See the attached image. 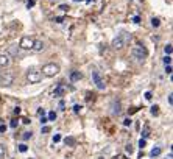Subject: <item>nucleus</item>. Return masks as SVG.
<instances>
[{
    "instance_id": "16",
    "label": "nucleus",
    "mask_w": 173,
    "mask_h": 159,
    "mask_svg": "<svg viewBox=\"0 0 173 159\" xmlns=\"http://www.w3.org/2000/svg\"><path fill=\"white\" fill-rule=\"evenodd\" d=\"M5 154H7V148H5V145L0 143V159H3Z\"/></svg>"
},
{
    "instance_id": "21",
    "label": "nucleus",
    "mask_w": 173,
    "mask_h": 159,
    "mask_svg": "<svg viewBox=\"0 0 173 159\" xmlns=\"http://www.w3.org/2000/svg\"><path fill=\"white\" fill-rule=\"evenodd\" d=\"M47 119H49L50 122L56 120V112H55V111H50V112H49V117H47Z\"/></svg>"
},
{
    "instance_id": "30",
    "label": "nucleus",
    "mask_w": 173,
    "mask_h": 159,
    "mask_svg": "<svg viewBox=\"0 0 173 159\" xmlns=\"http://www.w3.org/2000/svg\"><path fill=\"white\" fill-rule=\"evenodd\" d=\"M35 3H36L35 0H30V2H27V8H28V10H30V8H33V7H35Z\"/></svg>"
},
{
    "instance_id": "39",
    "label": "nucleus",
    "mask_w": 173,
    "mask_h": 159,
    "mask_svg": "<svg viewBox=\"0 0 173 159\" xmlns=\"http://www.w3.org/2000/svg\"><path fill=\"white\" fill-rule=\"evenodd\" d=\"M7 131V126L5 125H0V133H5Z\"/></svg>"
},
{
    "instance_id": "4",
    "label": "nucleus",
    "mask_w": 173,
    "mask_h": 159,
    "mask_svg": "<svg viewBox=\"0 0 173 159\" xmlns=\"http://www.w3.org/2000/svg\"><path fill=\"white\" fill-rule=\"evenodd\" d=\"M27 80H28L31 84H36V83H39V81L42 80V72L38 70V69H30V70L27 72Z\"/></svg>"
},
{
    "instance_id": "45",
    "label": "nucleus",
    "mask_w": 173,
    "mask_h": 159,
    "mask_svg": "<svg viewBox=\"0 0 173 159\" xmlns=\"http://www.w3.org/2000/svg\"><path fill=\"white\" fill-rule=\"evenodd\" d=\"M30 159H31V157H30Z\"/></svg>"
},
{
    "instance_id": "41",
    "label": "nucleus",
    "mask_w": 173,
    "mask_h": 159,
    "mask_svg": "<svg viewBox=\"0 0 173 159\" xmlns=\"http://www.w3.org/2000/svg\"><path fill=\"white\" fill-rule=\"evenodd\" d=\"M59 108H61V109H64V101H63V100L59 101Z\"/></svg>"
},
{
    "instance_id": "8",
    "label": "nucleus",
    "mask_w": 173,
    "mask_h": 159,
    "mask_svg": "<svg viewBox=\"0 0 173 159\" xmlns=\"http://www.w3.org/2000/svg\"><path fill=\"white\" fill-rule=\"evenodd\" d=\"M44 47H45V44H44L41 39H35V41H33V47H31V50H33V52H42Z\"/></svg>"
},
{
    "instance_id": "44",
    "label": "nucleus",
    "mask_w": 173,
    "mask_h": 159,
    "mask_svg": "<svg viewBox=\"0 0 173 159\" xmlns=\"http://www.w3.org/2000/svg\"><path fill=\"white\" fill-rule=\"evenodd\" d=\"M73 2H84V0H73Z\"/></svg>"
},
{
    "instance_id": "15",
    "label": "nucleus",
    "mask_w": 173,
    "mask_h": 159,
    "mask_svg": "<svg viewBox=\"0 0 173 159\" xmlns=\"http://www.w3.org/2000/svg\"><path fill=\"white\" fill-rule=\"evenodd\" d=\"M151 25H153L154 28H157V27L161 25V21H159V17H153V19H151Z\"/></svg>"
},
{
    "instance_id": "25",
    "label": "nucleus",
    "mask_w": 173,
    "mask_h": 159,
    "mask_svg": "<svg viewBox=\"0 0 173 159\" xmlns=\"http://www.w3.org/2000/svg\"><path fill=\"white\" fill-rule=\"evenodd\" d=\"M145 145H147V139H142V137H140V139H139V147L143 148Z\"/></svg>"
},
{
    "instance_id": "34",
    "label": "nucleus",
    "mask_w": 173,
    "mask_h": 159,
    "mask_svg": "<svg viewBox=\"0 0 173 159\" xmlns=\"http://www.w3.org/2000/svg\"><path fill=\"white\" fill-rule=\"evenodd\" d=\"M133 22H134V24H140V17H139V16H134V17H133Z\"/></svg>"
},
{
    "instance_id": "38",
    "label": "nucleus",
    "mask_w": 173,
    "mask_h": 159,
    "mask_svg": "<svg viewBox=\"0 0 173 159\" xmlns=\"http://www.w3.org/2000/svg\"><path fill=\"white\" fill-rule=\"evenodd\" d=\"M42 133H50V126H42Z\"/></svg>"
},
{
    "instance_id": "31",
    "label": "nucleus",
    "mask_w": 173,
    "mask_h": 159,
    "mask_svg": "<svg viewBox=\"0 0 173 159\" xmlns=\"http://www.w3.org/2000/svg\"><path fill=\"white\" fill-rule=\"evenodd\" d=\"M131 123H133V120H131V119H125V120H123V125H125V126H129Z\"/></svg>"
},
{
    "instance_id": "14",
    "label": "nucleus",
    "mask_w": 173,
    "mask_h": 159,
    "mask_svg": "<svg viewBox=\"0 0 173 159\" xmlns=\"http://www.w3.org/2000/svg\"><path fill=\"white\" fill-rule=\"evenodd\" d=\"M161 153H162V148H161V147H154V148L151 150L150 156H151V157H156V156H159Z\"/></svg>"
},
{
    "instance_id": "3",
    "label": "nucleus",
    "mask_w": 173,
    "mask_h": 159,
    "mask_svg": "<svg viewBox=\"0 0 173 159\" xmlns=\"http://www.w3.org/2000/svg\"><path fill=\"white\" fill-rule=\"evenodd\" d=\"M42 75L44 77H47V78H52V77H55V75H58L59 73V66L58 64H55V63H50V64H45L44 67H42Z\"/></svg>"
},
{
    "instance_id": "5",
    "label": "nucleus",
    "mask_w": 173,
    "mask_h": 159,
    "mask_svg": "<svg viewBox=\"0 0 173 159\" xmlns=\"http://www.w3.org/2000/svg\"><path fill=\"white\" fill-rule=\"evenodd\" d=\"M92 81H94V84L97 86V89H100V91H105L106 84H105V80L101 78L100 72H97V70H94V72H92Z\"/></svg>"
},
{
    "instance_id": "33",
    "label": "nucleus",
    "mask_w": 173,
    "mask_h": 159,
    "mask_svg": "<svg viewBox=\"0 0 173 159\" xmlns=\"http://www.w3.org/2000/svg\"><path fill=\"white\" fill-rule=\"evenodd\" d=\"M59 10H61V11H67V10H69V5H59Z\"/></svg>"
},
{
    "instance_id": "2",
    "label": "nucleus",
    "mask_w": 173,
    "mask_h": 159,
    "mask_svg": "<svg viewBox=\"0 0 173 159\" xmlns=\"http://www.w3.org/2000/svg\"><path fill=\"white\" fill-rule=\"evenodd\" d=\"M131 56L134 59H137V61H143L148 56V52H147V49L143 45H134L131 49Z\"/></svg>"
},
{
    "instance_id": "24",
    "label": "nucleus",
    "mask_w": 173,
    "mask_h": 159,
    "mask_svg": "<svg viewBox=\"0 0 173 159\" xmlns=\"http://www.w3.org/2000/svg\"><path fill=\"white\" fill-rule=\"evenodd\" d=\"M61 139H63V137H61V134H55V136H53V139H52V142H53V143H58V142H61Z\"/></svg>"
},
{
    "instance_id": "28",
    "label": "nucleus",
    "mask_w": 173,
    "mask_h": 159,
    "mask_svg": "<svg viewBox=\"0 0 173 159\" xmlns=\"http://www.w3.org/2000/svg\"><path fill=\"white\" fill-rule=\"evenodd\" d=\"M165 73H167V75H171V64L165 66Z\"/></svg>"
},
{
    "instance_id": "22",
    "label": "nucleus",
    "mask_w": 173,
    "mask_h": 159,
    "mask_svg": "<svg viewBox=\"0 0 173 159\" xmlns=\"http://www.w3.org/2000/svg\"><path fill=\"white\" fill-rule=\"evenodd\" d=\"M148 136H150V128L145 126V128H143V133H142V139H147Z\"/></svg>"
},
{
    "instance_id": "43",
    "label": "nucleus",
    "mask_w": 173,
    "mask_h": 159,
    "mask_svg": "<svg viewBox=\"0 0 173 159\" xmlns=\"http://www.w3.org/2000/svg\"><path fill=\"white\" fill-rule=\"evenodd\" d=\"M84 2H86V3H94L95 0H84Z\"/></svg>"
},
{
    "instance_id": "20",
    "label": "nucleus",
    "mask_w": 173,
    "mask_h": 159,
    "mask_svg": "<svg viewBox=\"0 0 173 159\" xmlns=\"http://www.w3.org/2000/svg\"><path fill=\"white\" fill-rule=\"evenodd\" d=\"M17 147H19V151H21V153H27V150H28L27 143H19Z\"/></svg>"
},
{
    "instance_id": "29",
    "label": "nucleus",
    "mask_w": 173,
    "mask_h": 159,
    "mask_svg": "<svg viewBox=\"0 0 173 159\" xmlns=\"http://www.w3.org/2000/svg\"><path fill=\"white\" fill-rule=\"evenodd\" d=\"M151 98H153V94H151L150 91H147V92H145V100H151Z\"/></svg>"
},
{
    "instance_id": "36",
    "label": "nucleus",
    "mask_w": 173,
    "mask_h": 159,
    "mask_svg": "<svg viewBox=\"0 0 173 159\" xmlns=\"http://www.w3.org/2000/svg\"><path fill=\"white\" fill-rule=\"evenodd\" d=\"M10 126H11V128H16V126H17V120H11Z\"/></svg>"
},
{
    "instance_id": "17",
    "label": "nucleus",
    "mask_w": 173,
    "mask_h": 159,
    "mask_svg": "<svg viewBox=\"0 0 173 159\" xmlns=\"http://www.w3.org/2000/svg\"><path fill=\"white\" fill-rule=\"evenodd\" d=\"M162 61H164V64H165V66H168V64H171V55H165Z\"/></svg>"
},
{
    "instance_id": "23",
    "label": "nucleus",
    "mask_w": 173,
    "mask_h": 159,
    "mask_svg": "<svg viewBox=\"0 0 173 159\" xmlns=\"http://www.w3.org/2000/svg\"><path fill=\"white\" fill-rule=\"evenodd\" d=\"M164 52H165V55H171V44H167L164 47Z\"/></svg>"
},
{
    "instance_id": "1",
    "label": "nucleus",
    "mask_w": 173,
    "mask_h": 159,
    "mask_svg": "<svg viewBox=\"0 0 173 159\" xmlns=\"http://www.w3.org/2000/svg\"><path fill=\"white\" fill-rule=\"evenodd\" d=\"M128 39H131V36H128L126 33H120V35H117V36L112 39V44H111V45H112L114 50H122V49H125Z\"/></svg>"
},
{
    "instance_id": "11",
    "label": "nucleus",
    "mask_w": 173,
    "mask_h": 159,
    "mask_svg": "<svg viewBox=\"0 0 173 159\" xmlns=\"http://www.w3.org/2000/svg\"><path fill=\"white\" fill-rule=\"evenodd\" d=\"M64 94H66V89H64L61 84H59V86H58V87L53 91V97H63Z\"/></svg>"
},
{
    "instance_id": "9",
    "label": "nucleus",
    "mask_w": 173,
    "mask_h": 159,
    "mask_svg": "<svg viewBox=\"0 0 173 159\" xmlns=\"http://www.w3.org/2000/svg\"><path fill=\"white\" fill-rule=\"evenodd\" d=\"M0 81H2V84L3 86H11V83H13V75H0Z\"/></svg>"
},
{
    "instance_id": "6",
    "label": "nucleus",
    "mask_w": 173,
    "mask_h": 159,
    "mask_svg": "<svg viewBox=\"0 0 173 159\" xmlns=\"http://www.w3.org/2000/svg\"><path fill=\"white\" fill-rule=\"evenodd\" d=\"M33 38H30V36H24L22 39H21V42H19V47L21 49H24V50H31V47H33Z\"/></svg>"
},
{
    "instance_id": "19",
    "label": "nucleus",
    "mask_w": 173,
    "mask_h": 159,
    "mask_svg": "<svg viewBox=\"0 0 173 159\" xmlns=\"http://www.w3.org/2000/svg\"><path fill=\"white\" fill-rule=\"evenodd\" d=\"M31 136H33L31 131H25V133L22 134V139H24V140H28V139H31Z\"/></svg>"
},
{
    "instance_id": "10",
    "label": "nucleus",
    "mask_w": 173,
    "mask_h": 159,
    "mask_svg": "<svg viewBox=\"0 0 173 159\" xmlns=\"http://www.w3.org/2000/svg\"><path fill=\"white\" fill-rule=\"evenodd\" d=\"M81 77H83V75H81V72H78V70H72V72H70V81H73V83L78 81V80H81Z\"/></svg>"
},
{
    "instance_id": "26",
    "label": "nucleus",
    "mask_w": 173,
    "mask_h": 159,
    "mask_svg": "<svg viewBox=\"0 0 173 159\" xmlns=\"http://www.w3.org/2000/svg\"><path fill=\"white\" fill-rule=\"evenodd\" d=\"M80 111H81V105H73V112L78 114Z\"/></svg>"
},
{
    "instance_id": "13",
    "label": "nucleus",
    "mask_w": 173,
    "mask_h": 159,
    "mask_svg": "<svg viewBox=\"0 0 173 159\" xmlns=\"http://www.w3.org/2000/svg\"><path fill=\"white\" fill-rule=\"evenodd\" d=\"M120 112H122V109H120V103H119V101H112V114L119 115Z\"/></svg>"
},
{
    "instance_id": "40",
    "label": "nucleus",
    "mask_w": 173,
    "mask_h": 159,
    "mask_svg": "<svg viewBox=\"0 0 173 159\" xmlns=\"http://www.w3.org/2000/svg\"><path fill=\"white\" fill-rule=\"evenodd\" d=\"M14 114H21V108H19V106L14 108Z\"/></svg>"
},
{
    "instance_id": "27",
    "label": "nucleus",
    "mask_w": 173,
    "mask_h": 159,
    "mask_svg": "<svg viewBox=\"0 0 173 159\" xmlns=\"http://www.w3.org/2000/svg\"><path fill=\"white\" fill-rule=\"evenodd\" d=\"M125 150H126V153H129V154H131V153L134 151V150H133V145H131V143H128V145L125 147Z\"/></svg>"
},
{
    "instance_id": "18",
    "label": "nucleus",
    "mask_w": 173,
    "mask_h": 159,
    "mask_svg": "<svg viewBox=\"0 0 173 159\" xmlns=\"http://www.w3.org/2000/svg\"><path fill=\"white\" fill-rule=\"evenodd\" d=\"M150 112H151L153 115H157V114H159V106H156V105L151 106V108H150Z\"/></svg>"
},
{
    "instance_id": "35",
    "label": "nucleus",
    "mask_w": 173,
    "mask_h": 159,
    "mask_svg": "<svg viewBox=\"0 0 173 159\" xmlns=\"http://www.w3.org/2000/svg\"><path fill=\"white\" fill-rule=\"evenodd\" d=\"M47 122H49V119H47V117H44V115H41V123H42V125H45Z\"/></svg>"
},
{
    "instance_id": "37",
    "label": "nucleus",
    "mask_w": 173,
    "mask_h": 159,
    "mask_svg": "<svg viewBox=\"0 0 173 159\" xmlns=\"http://www.w3.org/2000/svg\"><path fill=\"white\" fill-rule=\"evenodd\" d=\"M168 105H170V106L173 105V95H171V94L168 95Z\"/></svg>"
},
{
    "instance_id": "7",
    "label": "nucleus",
    "mask_w": 173,
    "mask_h": 159,
    "mask_svg": "<svg viewBox=\"0 0 173 159\" xmlns=\"http://www.w3.org/2000/svg\"><path fill=\"white\" fill-rule=\"evenodd\" d=\"M10 64H11V55L10 53H2L0 55V67L7 69V67H10Z\"/></svg>"
},
{
    "instance_id": "42",
    "label": "nucleus",
    "mask_w": 173,
    "mask_h": 159,
    "mask_svg": "<svg viewBox=\"0 0 173 159\" xmlns=\"http://www.w3.org/2000/svg\"><path fill=\"white\" fill-rule=\"evenodd\" d=\"M38 114H39V115H44V109H42V108H41V109H39V111H38Z\"/></svg>"
},
{
    "instance_id": "32",
    "label": "nucleus",
    "mask_w": 173,
    "mask_h": 159,
    "mask_svg": "<svg viewBox=\"0 0 173 159\" xmlns=\"http://www.w3.org/2000/svg\"><path fill=\"white\" fill-rule=\"evenodd\" d=\"M55 22H56V24H63V22H64V17H63V16H59V17H56V19H55Z\"/></svg>"
},
{
    "instance_id": "12",
    "label": "nucleus",
    "mask_w": 173,
    "mask_h": 159,
    "mask_svg": "<svg viewBox=\"0 0 173 159\" xmlns=\"http://www.w3.org/2000/svg\"><path fill=\"white\" fill-rule=\"evenodd\" d=\"M64 143H66L67 147H75V143H77V139H75V137H72V136H67V137L64 139Z\"/></svg>"
}]
</instances>
